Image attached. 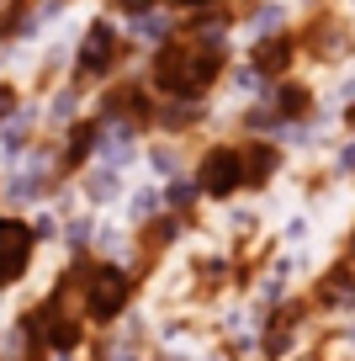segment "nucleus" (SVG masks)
Listing matches in <instances>:
<instances>
[{
  "label": "nucleus",
  "mask_w": 355,
  "mask_h": 361,
  "mask_svg": "<svg viewBox=\"0 0 355 361\" xmlns=\"http://www.w3.org/2000/svg\"><path fill=\"white\" fill-rule=\"evenodd\" d=\"M186 176H191V186H197L201 207H212V213L239 202V197H244V144H239V138H207V144L191 154Z\"/></svg>",
  "instance_id": "20e7f679"
},
{
  "label": "nucleus",
  "mask_w": 355,
  "mask_h": 361,
  "mask_svg": "<svg viewBox=\"0 0 355 361\" xmlns=\"http://www.w3.org/2000/svg\"><path fill=\"white\" fill-rule=\"evenodd\" d=\"M186 165H191V154H186V144H175V138H144V159H138V176H149V180H175V176H186Z\"/></svg>",
  "instance_id": "9d476101"
},
{
  "label": "nucleus",
  "mask_w": 355,
  "mask_h": 361,
  "mask_svg": "<svg viewBox=\"0 0 355 361\" xmlns=\"http://www.w3.org/2000/svg\"><path fill=\"white\" fill-rule=\"evenodd\" d=\"M133 64H138V48L127 43L123 22H117L111 11H90L85 22L75 27V37H69L64 80H75L85 96H96L101 85H111V80L127 75Z\"/></svg>",
  "instance_id": "7ed1b4c3"
},
{
  "label": "nucleus",
  "mask_w": 355,
  "mask_h": 361,
  "mask_svg": "<svg viewBox=\"0 0 355 361\" xmlns=\"http://www.w3.org/2000/svg\"><path fill=\"white\" fill-rule=\"evenodd\" d=\"M308 245H313V213H308V207H297V213L281 218L276 250H308Z\"/></svg>",
  "instance_id": "ddd939ff"
},
{
  "label": "nucleus",
  "mask_w": 355,
  "mask_h": 361,
  "mask_svg": "<svg viewBox=\"0 0 355 361\" xmlns=\"http://www.w3.org/2000/svg\"><path fill=\"white\" fill-rule=\"evenodd\" d=\"M159 213H165L159 180H149V176H133V180H127V197H123V207H117V218H123L127 228H144L149 218H159Z\"/></svg>",
  "instance_id": "9b49d317"
},
{
  "label": "nucleus",
  "mask_w": 355,
  "mask_h": 361,
  "mask_svg": "<svg viewBox=\"0 0 355 361\" xmlns=\"http://www.w3.org/2000/svg\"><path fill=\"white\" fill-rule=\"evenodd\" d=\"M58 266H64V276H69V293H75V303H80V314H85L90 335L111 329L127 308L144 303L149 276H154L149 266L101 260V255H69V260H58Z\"/></svg>",
  "instance_id": "f03ea898"
},
{
  "label": "nucleus",
  "mask_w": 355,
  "mask_h": 361,
  "mask_svg": "<svg viewBox=\"0 0 355 361\" xmlns=\"http://www.w3.org/2000/svg\"><path fill=\"white\" fill-rule=\"evenodd\" d=\"M27 96H32V90H27L16 75H0V123L22 112V106H27Z\"/></svg>",
  "instance_id": "2eb2a0df"
},
{
  "label": "nucleus",
  "mask_w": 355,
  "mask_h": 361,
  "mask_svg": "<svg viewBox=\"0 0 355 361\" xmlns=\"http://www.w3.org/2000/svg\"><path fill=\"white\" fill-rule=\"evenodd\" d=\"M43 255H48V250L37 245L27 213H6V207H0V298L32 293Z\"/></svg>",
  "instance_id": "39448f33"
},
{
  "label": "nucleus",
  "mask_w": 355,
  "mask_h": 361,
  "mask_svg": "<svg viewBox=\"0 0 355 361\" xmlns=\"http://www.w3.org/2000/svg\"><path fill=\"white\" fill-rule=\"evenodd\" d=\"M266 106L276 112V123H281V128H292V123H308V117L318 112V90H313V80H302V75L270 80V90H266Z\"/></svg>",
  "instance_id": "1a4fd4ad"
},
{
  "label": "nucleus",
  "mask_w": 355,
  "mask_h": 361,
  "mask_svg": "<svg viewBox=\"0 0 355 361\" xmlns=\"http://www.w3.org/2000/svg\"><path fill=\"white\" fill-rule=\"evenodd\" d=\"M80 361H85V356H80Z\"/></svg>",
  "instance_id": "6ab92c4d"
},
{
  "label": "nucleus",
  "mask_w": 355,
  "mask_h": 361,
  "mask_svg": "<svg viewBox=\"0 0 355 361\" xmlns=\"http://www.w3.org/2000/svg\"><path fill=\"white\" fill-rule=\"evenodd\" d=\"M127 170H117V165H106V159H90L85 170H80L69 186H75V197H80V207H90V213H117L123 207V197H127Z\"/></svg>",
  "instance_id": "423d86ee"
},
{
  "label": "nucleus",
  "mask_w": 355,
  "mask_h": 361,
  "mask_svg": "<svg viewBox=\"0 0 355 361\" xmlns=\"http://www.w3.org/2000/svg\"><path fill=\"white\" fill-rule=\"evenodd\" d=\"M344 260L355 266V228H350V239H344Z\"/></svg>",
  "instance_id": "a211bd4d"
},
{
  "label": "nucleus",
  "mask_w": 355,
  "mask_h": 361,
  "mask_svg": "<svg viewBox=\"0 0 355 361\" xmlns=\"http://www.w3.org/2000/svg\"><path fill=\"white\" fill-rule=\"evenodd\" d=\"M27 224H32V234H37V245H43V250H58V228H64V213H58L54 202L32 207V213H27Z\"/></svg>",
  "instance_id": "4468645a"
},
{
  "label": "nucleus",
  "mask_w": 355,
  "mask_h": 361,
  "mask_svg": "<svg viewBox=\"0 0 355 361\" xmlns=\"http://www.w3.org/2000/svg\"><path fill=\"white\" fill-rule=\"evenodd\" d=\"M233 64V32H170L159 48H149L138 75L154 90V102H197L207 106L223 90Z\"/></svg>",
  "instance_id": "f257e3e1"
},
{
  "label": "nucleus",
  "mask_w": 355,
  "mask_h": 361,
  "mask_svg": "<svg viewBox=\"0 0 355 361\" xmlns=\"http://www.w3.org/2000/svg\"><path fill=\"white\" fill-rule=\"evenodd\" d=\"M244 144V197H266L281 176H287V149L276 138H239Z\"/></svg>",
  "instance_id": "0eeeda50"
},
{
  "label": "nucleus",
  "mask_w": 355,
  "mask_h": 361,
  "mask_svg": "<svg viewBox=\"0 0 355 361\" xmlns=\"http://www.w3.org/2000/svg\"><path fill=\"white\" fill-rule=\"evenodd\" d=\"M101 218H106V213H90V207H75V213H64V228H58V260H69V255H90Z\"/></svg>",
  "instance_id": "f8f14e48"
},
{
  "label": "nucleus",
  "mask_w": 355,
  "mask_h": 361,
  "mask_svg": "<svg viewBox=\"0 0 355 361\" xmlns=\"http://www.w3.org/2000/svg\"><path fill=\"white\" fill-rule=\"evenodd\" d=\"M302 59V43H297V27H287V32H270V37H255L244 54V64L255 69L260 80H287L292 69H297Z\"/></svg>",
  "instance_id": "6e6552de"
},
{
  "label": "nucleus",
  "mask_w": 355,
  "mask_h": 361,
  "mask_svg": "<svg viewBox=\"0 0 355 361\" xmlns=\"http://www.w3.org/2000/svg\"><path fill=\"white\" fill-rule=\"evenodd\" d=\"M329 176H334V180H355V138H340V144H334Z\"/></svg>",
  "instance_id": "dca6fc26"
},
{
  "label": "nucleus",
  "mask_w": 355,
  "mask_h": 361,
  "mask_svg": "<svg viewBox=\"0 0 355 361\" xmlns=\"http://www.w3.org/2000/svg\"><path fill=\"white\" fill-rule=\"evenodd\" d=\"M170 16H197V11H218V6H233V0H159Z\"/></svg>",
  "instance_id": "f3484780"
}]
</instances>
